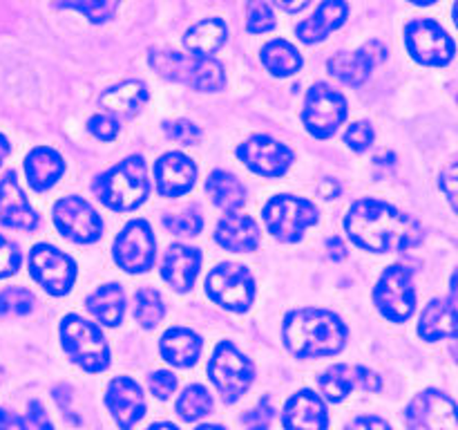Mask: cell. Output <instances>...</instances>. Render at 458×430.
Instances as JSON below:
<instances>
[{
    "instance_id": "13",
    "label": "cell",
    "mask_w": 458,
    "mask_h": 430,
    "mask_svg": "<svg viewBox=\"0 0 458 430\" xmlns=\"http://www.w3.org/2000/svg\"><path fill=\"white\" fill-rule=\"evenodd\" d=\"M54 224L63 237L76 245H92L103 233L101 215L79 195H67L54 204Z\"/></svg>"
},
{
    "instance_id": "33",
    "label": "cell",
    "mask_w": 458,
    "mask_h": 430,
    "mask_svg": "<svg viewBox=\"0 0 458 430\" xmlns=\"http://www.w3.org/2000/svg\"><path fill=\"white\" fill-rule=\"evenodd\" d=\"M318 388H320V394L327 401L340 403L356 388V367L347 366V363H338V366L329 367V370L318 376Z\"/></svg>"
},
{
    "instance_id": "52",
    "label": "cell",
    "mask_w": 458,
    "mask_h": 430,
    "mask_svg": "<svg viewBox=\"0 0 458 430\" xmlns=\"http://www.w3.org/2000/svg\"><path fill=\"white\" fill-rule=\"evenodd\" d=\"M0 428H27V426L25 419H21V417L12 415V412L0 408Z\"/></svg>"
},
{
    "instance_id": "37",
    "label": "cell",
    "mask_w": 458,
    "mask_h": 430,
    "mask_svg": "<svg viewBox=\"0 0 458 430\" xmlns=\"http://www.w3.org/2000/svg\"><path fill=\"white\" fill-rule=\"evenodd\" d=\"M164 227L174 236H199L201 228H204V218H201L199 209L188 206L179 213L164 215Z\"/></svg>"
},
{
    "instance_id": "31",
    "label": "cell",
    "mask_w": 458,
    "mask_h": 430,
    "mask_svg": "<svg viewBox=\"0 0 458 430\" xmlns=\"http://www.w3.org/2000/svg\"><path fill=\"white\" fill-rule=\"evenodd\" d=\"M206 193L210 195L215 206L222 211H237L244 206L246 202V188L240 179L226 170H213L206 179Z\"/></svg>"
},
{
    "instance_id": "50",
    "label": "cell",
    "mask_w": 458,
    "mask_h": 430,
    "mask_svg": "<svg viewBox=\"0 0 458 430\" xmlns=\"http://www.w3.org/2000/svg\"><path fill=\"white\" fill-rule=\"evenodd\" d=\"M327 251H329V258L334 260V262H340V260L347 258V246H344L343 240L335 236L327 240Z\"/></svg>"
},
{
    "instance_id": "32",
    "label": "cell",
    "mask_w": 458,
    "mask_h": 430,
    "mask_svg": "<svg viewBox=\"0 0 458 430\" xmlns=\"http://www.w3.org/2000/svg\"><path fill=\"white\" fill-rule=\"evenodd\" d=\"M262 65L273 76H291L302 70V54L284 39H276L262 47Z\"/></svg>"
},
{
    "instance_id": "19",
    "label": "cell",
    "mask_w": 458,
    "mask_h": 430,
    "mask_svg": "<svg viewBox=\"0 0 458 430\" xmlns=\"http://www.w3.org/2000/svg\"><path fill=\"white\" fill-rule=\"evenodd\" d=\"M0 224L16 231H36L38 215L27 202L16 173L7 170L0 179Z\"/></svg>"
},
{
    "instance_id": "46",
    "label": "cell",
    "mask_w": 458,
    "mask_h": 430,
    "mask_svg": "<svg viewBox=\"0 0 458 430\" xmlns=\"http://www.w3.org/2000/svg\"><path fill=\"white\" fill-rule=\"evenodd\" d=\"M456 161H450V164L441 170V191L445 193V197L450 200L452 209H456Z\"/></svg>"
},
{
    "instance_id": "54",
    "label": "cell",
    "mask_w": 458,
    "mask_h": 430,
    "mask_svg": "<svg viewBox=\"0 0 458 430\" xmlns=\"http://www.w3.org/2000/svg\"><path fill=\"white\" fill-rule=\"evenodd\" d=\"M9 152H12V143L7 142V137H3V134H0V164H3L4 157H7Z\"/></svg>"
},
{
    "instance_id": "47",
    "label": "cell",
    "mask_w": 458,
    "mask_h": 430,
    "mask_svg": "<svg viewBox=\"0 0 458 430\" xmlns=\"http://www.w3.org/2000/svg\"><path fill=\"white\" fill-rule=\"evenodd\" d=\"M356 385L365 390V392H378L383 388V379L374 370H369V367L356 366Z\"/></svg>"
},
{
    "instance_id": "23",
    "label": "cell",
    "mask_w": 458,
    "mask_h": 430,
    "mask_svg": "<svg viewBox=\"0 0 458 430\" xmlns=\"http://www.w3.org/2000/svg\"><path fill=\"white\" fill-rule=\"evenodd\" d=\"M215 240L222 249L246 254V251L258 249L259 240H262V231H259L258 222L250 215L231 211L226 218L219 219L217 228H215Z\"/></svg>"
},
{
    "instance_id": "26",
    "label": "cell",
    "mask_w": 458,
    "mask_h": 430,
    "mask_svg": "<svg viewBox=\"0 0 458 430\" xmlns=\"http://www.w3.org/2000/svg\"><path fill=\"white\" fill-rule=\"evenodd\" d=\"M419 334L423 340H443L456 336V305L450 300L434 298L425 305L419 321Z\"/></svg>"
},
{
    "instance_id": "20",
    "label": "cell",
    "mask_w": 458,
    "mask_h": 430,
    "mask_svg": "<svg viewBox=\"0 0 458 430\" xmlns=\"http://www.w3.org/2000/svg\"><path fill=\"white\" fill-rule=\"evenodd\" d=\"M197 166L183 152H165L155 164L157 193L161 197H182L195 186Z\"/></svg>"
},
{
    "instance_id": "35",
    "label": "cell",
    "mask_w": 458,
    "mask_h": 430,
    "mask_svg": "<svg viewBox=\"0 0 458 430\" xmlns=\"http://www.w3.org/2000/svg\"><path fill=\"white\" fill-rule=\"evenodd\" d=\"M164 314L165 307L159 291H155L152 287H141L134 294V318H137V322L143 330H152V327L159 325Z\"/></svg>"
},
{
    "instance_id": "51",
    "label": "cell",
    "mask_w": 458,
    "mask_h": 430,
    "mask_svg": "<svg viewBox=\"0 0 458 430\" xmlns=\"http://www.w3.org/2000/svg\"><path fill=\"white\" fill-rule=\"evenodd\" d=\"M311 3V0H273V4H276L277 9H282V12L286 13H298L302 12L307 4Z\"/></svg>"
},
{
    "instance_id": "49",
    "label": "cell",
    "mask_w": 458,
    "mask_h": 430,
    "mask_svg": "<svg viewBox=\"0 0 458 430\" xmlns=\"http://www.w3.org/2000/svg\"><path fill=\"white\" fill-rule=\"evenodd\" d=\"M318 193H320V197H325V200H335V197H340L343 188H340V184L335 182V179L327 177L318 184Z\"/></svg>"
},
{
    "instance_id": "9",
    "label": "cell",
    "mask_w": 458,
    "mask_h": 430,
    "mask_svg": "<svg viewBox=\"0 0 458 430\" xmlns=\"http://www.w3.org/2000/svg\"><path fill=\"white\" fill-rule=\"evenodd\" d=\"M206 296L228 312L242 314L255 298V280L244 264L222 262L206 278Z\"/></svg>"
},
{
    "instance_id": "44",
    "label": "cell",
    "mask_w": 458,
    "mask_h": 430,
    "mask_svg": "<svg viewBox=\"0 0 458 430\" xmlns=\"http://www.w3.org/2000/svg\"><path fill=\"white\" fill-rule=\"evenodd\" d=\"M148 388H150V392L155 394L157 399H168L173 397L174 390H177V376L168 370H159L155 372V374H150Z\"/></svg>"
},
{
    "instance_id": "18",
    "label": "cell",
    "mask_w": 458,
    "mask_h": 430,
    "mask_svg": "<svg viewBox=\"0 0 458 430\" xmlns=\"http://www.w3.org/2000/svg\"><path fill=\"white\" fill-rule=\"evenodd\" d=\"M106 406L119 428H132L146 415L141 385L130 376H114L106 390Z\"/></svg>"
},
{
    "instance_id": "4",
    "label": "cell",
    "mask_w": 458,
    "mask_h": 430,
    "mask_svg": "<svg viewBox=\"0 0 458 430\" xmlns=\"http://www.w3.org/2000/svg\"><path fill=\"white\" fill-rule=\"evenodd\" d=\"M150 67L164 79L182 83L197 92H219L226 85V72L213 56L182 54L173 49H155L150 54Z\"/></svg>"
},
{
    "instance_id": "17",
    "label": "cell",
    "mask_w": 458,
    "mask_h": 430,
    "mask_svg": "<svg viewBox=\"0 0 458 430\" xmlns=\"http://www.w3.org/2000/svg\"><path fill=\"white\" fill-rule=\"evenodd\" d=\"M387 58V47H385L380 40H369V43L362 45L358 52H338L327 61V70L334 79H338L340 83L352 85V88H358V85L365 83L369 79L371 70L376 65Z\"/></svg>"
},
{
    "instance_id": "34",
    "label": "cell",
    "mask_w": 458,
    "mask_h": 430,
    "mask_svg": "<svg viewBox=\"0 0 458 430\" xmlns=\"http://www.w3.org/2000/svg\"><path fill=\"white\" fill-rule=\"evenodd\" d=\"M174 408H177V415L183 421L192 424V421H199L201 417L213 412V397H210L204 385H188L182 397L177 399Z\"/></svg>"
},
{
    "instance_id": "7",
    "label": "cell",
    "mask_w": 458,
    "mask_h": 430,
    "mask_svg": "<svg viewBox=\"0 0 458 430\" xmlns=\"http://www.w3.org/2000/svg\"><path fill=\"white\" fill-rule=\"evenodd\" d=\"M208 376L224 403H235L246 394L255 379V366L240 352L231 340H222L215 348L208 363Z\"/></svg>"
},
{
    "instance_id": "43",
    "label": "cell",
    "mask_w": 458,
    "mask_h": 430,
    "mask_svg": "<svg viewBox=\"0 0 458 430\" xmlns=\"http://www.w3.org/2000/svg\"><path fill=\"white\" fill-rule=\"evenodd\" d=\"M88 130L98 142H112L119 134V121L112 119L110 115H94L88 121Z\"/></svg>"
},
{
    "instance_id": "45",
    "label": "cell",
    "mask_w": 458,
    "mask_h": 430,
    "mask_svg": "<svg viewBox=\"0 0 458 430\" xmlns=\"http://www.w3.org/2000/svg\"><path fill=\"white\" fill-rule=\"evenodd\" d=\"M273 415H276V410L271 408L268 399L264 397L262 401H259V406L255 408V410L246 412V415L242 417V424L249 426V428H267V426L271 424Z\"/></svg>"
},
{
    "instance_id": "2",
    "label": "cell",
    "mask_w": 458,
    "mask_h": 430,
    "mask_svg": "<svg viewBox=\"0 0 458 430\" xmlns=\"http://www.w3.org/2000/svg\"><path fill=\"white\" fill-rule=\"evenodd\" d=\"M349 330L338 314L320 307L293 309L286 314L282 339L298 358L334 357L347 345Z\"/></svg>"
},
{
    "instance_id": "5",
    "label": "cell",
    "mask_w": 458,
    "mask_h": 430,
    "mask_svg": "<svg viewBox=\"0 0 458 430\" xmlns=\"http://www.w3.org/2000/svg\"><path fill=\"white\" fill-rule=\"evenodd\" d=\"M61 343L72 363L83 367L85 372L107 370L110 366V348L103 339L101 327L85 321L83 316L70 314L61 321Z\"/></svg>"
},
{
    "instance_id": "14",
    "label": "cell",
    "mask_w": 458,
    "mask_h": 430,
    "mask_svg": "<svg viewBox=\"0 0 458 430\" xmlns=\"http://www.w3.org/2000/svg\"><path fill=\"white\" fill-rule=\"evenodd\" d=\"M30 273L47 294L65 296L76 280V264L52 245H36L30 254Z\"/></svg>"
},
{
    "instance_id": "8",
    "label": "cell",
    "mask_w": 458,
    "mask_h": 430,
    "mask_svg": "<svg viewBox=\"0 0 458 430\" xmlns=\"http://www.w3.org/2000/svg\"><path fill=\"white\" fill-rule=\"evenodd\" d=\"M374 305L380 316L392 322L410 321L416 309V289L411 269L392 264L383 271L374 287Z\"/></svg>"
},
{
    "instance_id": "6",
    "label": "cell",
    "mask_w": 458,
    "mask_h": 430,
    "mask_svg": "<svg viewBox=\"0 0 458 430\" xmlns=\"http://www.w3.org/2000/svg\"><path fill=\"white\" fill-rule=\"evenodd\" d=\"M262 219L267 231L276 240L293 245V242L302 240L309 227L318 224L320 215H318L316 204L307 197L276 195L264 204Z\"/></svg>"
},
{
    "instance_id": "55",
    "label": "cell",
    "mask_w": 458,
    "mask_h": 430,
    "mask_svg": "<svg viewBox=\"0 0 458 430\" xmlns=\"http://www.w3.org/2000/svg\"><path fill=\"white\" fill-rule=\"evenodd\" d=\"M411 4H419V7H429V4H434L437 0H410Z\"/></svg>"
},
{
    "instance_id": "27",
    "label": "cell",
    "mask_w": 458,
    "mask_h": 430,
    "mask_svg": "<svg viewBox=\"0 0 458 430\" xmlns=\"http://www.w3.org/2000/svg\"><path fill=\"white\" fill-rule=\"evenodd\" d=\"M161 357L174 367L195 366L201 354V336L188 327H173L161 336Z\"/></svg>"
},
{
    "instance_id": "22",
    "label": "cell",
    "mask_w": 458,
    "mask_h": 430,
    "mask_svg": "<svg viewBox=\"0 0 458 430\" xmlns=\"http://www.w3.org/2000/svg\"><path fill=\"white\" fill-rule=\"evenodd\" d=\"M201 267V254L195 246L173 245L168 246L161 262V278L173 287L174 291H191L195 287L197 273Z\"/></svg>"
},
{
    "instance_id": "15",
    "label": "cell",
    "mask_w": 458,
    "mask_h": 430,
    "mask_svg": "<svg viewBox=\"0 0 458 430\" xmlns=\"http://www.w3.org/2000/svg\"><path fill=\"white\" fill-rule=\"evenodd\" d=\"M237 157L246 168L262 177H282L293 164V150L268 134H255L237 146Z\"/></svg>"
},
{
    "instance_id": "39",
    "label": "cell",
    "mask_w": 458,
    "mask_h": 430,
    "mask_svg": "<svg viewBox=\"0 0 458 430\" xmlns=\"http://www.w3.org/2000/svg\"><path fill=\"white\" fill-rule=\"evenodd\" d=\"M277 21L273 9L264 0H249L246 3V30L250 34H267V31L276 30Z\"/></svg>"
},
{
    "instance_id": "21",
    "label": "cell",
    "mask_w": 458,
    "mask_h": 430,
    "mask_svg": "<svg viewBox=\"0 0 458 430\" xmlns=\"http://www.w3.org/2000/svg\"><path fill=\"white\" fill-rule=\"evenodd\" d=\"M282 426L291 430H325L329 428V412L325 399L313 390H300L286 401L282 412Z\"/></svg>"
},
{
    "instance_id": "40",
    "label": "cell",
    "mask_w": 458,
    "mask_h": 430,
    "mask_svg": "<svg viewBox=\"0 0 458 430\" xmlns=\"http://www.w3.org/2000/svg\"><path fill=\"white\" fill-rule=\"evenodd\" d=\"M164 130L173 142L182 143V146H195L201 137V130L186 119L168 121V124H164Z\"/></svg>"
},
{
    "instance_id": "10",
    "label": "cell",
    "mask_w": 458,
    "mask_h": 430,
    "mask_svg": "<svg viewBox=\"0 0 458 430\" xmlns=\"http://www.w3.org/2000/svg\"><path fill=\"white\" fill-rule=\"evenodd\" d=\"M347 99L327 83H316L307 92L302 108V125L316 139L334 137L347 119Z\"/></svg>"
},
{
    "instance_id": "41",
    "label": "cell",
    "mask_w": 458,
    "mask_h": 430,
    "mask_svg": "<svg viewBox=\"0 0 458 430\" xmlns=\"http://www.w3.org/2000/svg\"><path fill=\"white\" fill-rule=\"evenodd\" d=\"M374 128H371L367 121H356V124L349 125L347 133H344V143H347L353 152H365L367 148L374 143Z\"/></svg>"
},
{
    "instance_id": "25",
    "label": "cell",
    "mask_w": 458,
    "mask_h": 430,
    "mask_svg": "<svg viewBox=\"0 0 458 430\" xmlns=\"http://www.w3.org/2000/svg\"><path fill=\"white\" fill-rule=\"evenodd\" d=\"M25 173L34 191H49L65 173V161L54 148L38 146L25 157Z\"/></svg>"
},
{
    "instance_id": "3",
    "label": "cell",
    "mask_w": 458,
    "mask_h": 430,
    "mask_svg": "<svg viewBox=\"0 0 458 430\" xmlns=\"http://www.w3.org/2000/svg\"><path fill=\"white\" fill-rule=\"evenodd\" d=\"M94 193L98 200L112 211L128 213L141 206L150 195V182H148V168L143 157H125L116 166L101 175L94 182Z\"/></svg>"
},
{
    "instance_id": "53",
    "label": "cell",
    "mask_w": 458,
    "mask_h": 430,
    "mask_svg": "<svg viewBox=\"0 0 458 430\" xmlns=\"http://www.w3.org/2000/svg\"><path fill=\"white\" fill-rule=\"evenodd\" d=\"M352 428H389V424L378 417H360V419L352 421Z\"/></svg>"
},
{
    "instance_id": "56",
    "label": "cell",
    "mask_w": 458,
    "mask_h": 430,
    "mask_svg": "<svg viewBox=\"0 0 458 430\" xmlns=\"http://www.w3.org/2000/svg\"><path fill=\"white\" fill-rule=\"evenodd\" d=\"M0 379H3V370H0Z\"/></svg>"
},
{
    "instance_id": "42",
    "label": "cell",
    "mask_w": 458,
    "mask_h": 430,
    "mask_svg": "<svg viewBox=\"0 0 458 430\" xmlns=\"http://www.w3.org/2000/svg\"><path fill=\"white\" fill-rule=\"evenodd\" d=\"M18 267H21V251L12 240L0 236V278L13 276Z\"/></svg>"
},
{
    "instance_id": "24",
    "label": "cell",
    "mask_w": 458,
    "mask_h": 430,
    "mask_svg": "<svg viewBox=\"0 0 458 430\" xmlns=\"http://www.w3.org/2000/svg\"><path fill=\"white\" fill-rule=\"evenodd\" d=\"M349 3L347 0H322L316 13L295 27V34L302 43L313 45L325 40L331 31L340 30L347 22Z\"/></svg>"
},
{
    "instance_id": "16",
    "label": "cell",
    "mask_w": 458,
    "mask_h": 430,
    "mask_svg": "<svg viewBox=\"0 0 458 430\" xmlns=\"http://www.w3.org/2000/svg\"><path fill=\"white\" fill-rule=\"evenodd\" d=\"M407 426L414 430H456V401L441 390H425L407 406Z\"/></svg>"
},
{
    "instance_id": "1",
    "label": "cell",
    "mask_w": 458,
    "mask_h": 430,
    "mask_svg": "<svg viewBox=\"0 0 458 430\" xmlns=\"http://www.w3.org/2000/svg\"><path fill=\"white\" fill-rule=\"evenodd\" d=\"M344 228L353 245L374 254L414 249L423 242V227L419 219L374 197L353 202L344 215Z\"/></svg>"
},
{
    "instance_id": "30",
    "label": "cell",
    "mask_w": 458,
    "mask_h": 430,
    "mask_svg": "<svg viewBox=\"0 0 458 430\" xmlns=\"http://www.w3.org/2000/svg\"><path fill=\"white\" fill-rule=\"evenodd\" d=\"M228 39V27L222 18H206V21L197 22L183 36V45L191 54H199V56H210L217 52Z\"/></svg>"
},
{
    "instance_id": "29",
    "label": "cell",
    "mask_w": 458,
    "mask_h": 430,
    "mask_svg": "<svg viewBox=\"0 0 458 430\" xmlns=\"http://www.w3.org/2000/svg\"><path fill=\"white\" fill-rule=\"evenodd\" d=\"M148 99H150V92L141 81H123L101 94V106L112 115L134 116Z\"/></svg>"
},
{
    "instance_id": "48",
    "label": "cell",
    "mask_w": 458,
    "mask_h": 430,
    "mask_svg": "<svg viewBox=\"0 0 458 430\" xmlns=\"http://www.w3.org/2000/svg\"><path fill=\"white\" fill-rule=\"evenodd\" d=\"M25 426L27 428H40V430L52 428V424H49L47 415H45V410H43V403L30 401V410H27Z\"/></svg>"
},
{
    "instance_id": "28",
    "label": "cell",
    "mask_w": 458,
    "mask_h": 430,
    "mask_svg": "<svg viewBox=\"0 0 458 430\" xmlns=\"http://www.w3.org/2000/svg\"><path fill=\"white\" fill-rule=\"evenodd\" d=\"M85 305H88V312L92 314L101 325L116 327L123 322L125 296L121 285H116V282H107V285L98 287L92 296H88Z\"/></svg>"
},
{
    "instance_id": "11",
    "label": "cell",
    "mask_w": 458,
    "mask_h": 430,
    "mask_svg": "<svg viewBox=\"0 0 458 430\" xmlns=\"http://www.w3.org/2000/svg\"><path fill=\"white\" fill-rule=\"evenodd\" d=\"M405 47L416 63L428 67L447 65L456 54L452 36L437 21H429V18L407 22Z\"/></svg>"
},
{
    "instance_id": "36",
    "label": "cell",
    "mask_w": 458,
    "mask_h": 430,
    "mask_svg": "<svg viewBox=\"0 0 458 430\" xmlns=\"http://www.w3.org/2000/svg\"><path fill=\"white\" fill-rule=\"evenodd\" d=\"M121 0H58V7L74 9V12L83 13L89 22L101 25L114 18L116 9H119Z\"/></svg>"
},
{
    "instance_id": "38",
    "label": "cell",
    "mask_w": 458,
    "mask_h": 430,
    "mask_svg": "<svg viewBox=\"0 0 458 430\" xmlns=\"http://www.w3.org/2000/svg\"><path fill=\"white\" fill-rule=\"evenodd\" d=\"M34 307V296L25 287H9L0 291V318L25 316Z\"/></svg>"
},
{
    "instance_id": "12",
    "label": "cell",
    "mask_w": 458,
    "mask_h": 430,
    "mask_svg": "<svg viewBox=\"0 0 458 430\" xmlns=\"http://www.w3.org/2000/svg\"><path fill=\"white\" fill-rule=\"evenodd\" d=\"M157 240L146 219H130L114 240V260L123 271L146 273L155 264Z\"/></svg>"
}]
</instances>
